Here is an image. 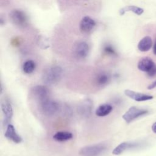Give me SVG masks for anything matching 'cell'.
I'll return each instance as SVG.
<instances>
[{
  "instance_id": "cell-1",
  "label": "cell",
  "mask_w": 156,
  "mask_h": 156,
  "mask_svg": "<svg viewBox=\"0 0 156 156\" xmlns=\"http://www.w3.org/2000/svg\"><path fill=\"white\" fill-rule=\"evenodd\" d=\"M63 69L58 65H52L45 69L41 76L42 81L47 85H52L58 82L62 76Z\"/></svg>"
},
{
  "instance_id": "cell-23",
  "label": "cell",
  "mask_w": 156,
  "mask_h": 156,
  "mask_svg": "<svg viewBox=\"0 0 156 156\" xmlns=\"http://www.w3.org/2000/svg\"><path fill=\"white\" fill-rule=\"evenodd\" d=\"M155 87H156V80L155 82H154L152 83H151L150 85H149L147 88L149 89V90H151V89L155 88Z\"/></svg>"
},
{
  "instance_id": "cell-10",
  "label": "cell",
  "mask_w": 156,
  "mask_h": 156,
  "mask_svg": "<svg viewBox=\"0 0 156 156\" xmlns=\"http://www.w3.org/2000/svg\"><path fill=\"white\" fill-rule=\"evenodd\" d=\"M96 25V23L94 20L89 16H83L79 24L80 30L84 34H88L91 32Z\"/></svg>"
},
{
  "instance_id": "cell-18",
  "label": "cell",
  "mask_w": 156,
  "mask_h": 156,
  "mask_svg": "<svg viewBox=\"0 0 156 156\" xmlns=\"http://www.w3.org/2000/svg\"><path fill=\"white\" fill-rule=\"evenodd\" d=\"M127 12H132L137 15H141L144 12V9L135 5H127L119 9L120 15H124Z\"/></svg>"
},
{
  "instance_id": "cell-11",
  "label": "cell",
  "mask_w": 156,
  "mask_h": 156,
  "mask_svg": "<svg viewBox=\"0 0 156 156\" xmlns=\"http://www.w3.org/2000/svg\"><path fill=\"white\" fill-rule=\"evenodd\" d=\"M124 94L130 99L138 102L148 101V100L152 99L154 98V97L151 95L136 92L130 90H124Z\"/></svg>"
},
{
  "instance_id": "cell-7",
  "label": "cell",
  "mask_w": 156,
  "mask_h": 156,
  "mask_svg": "<svg viewBox=\"0 0 156 156\" xmlns=\"http://www.w3.org/2000/svg\"><path fill=\"white\" fill-rule=\"evenodd\" d=\"M93 107V101L90 99L87 98L79 102L77 107V111L80 116L87 118L91 115Z\"/></svg>"
},
{
  "instance_id": "cell-9",
  "label": "cell",
  "mask_w": 156,
  "mask_h": 156,
  "mask_svg": "<svg viewBox=\"0 0 156 156\" xmlns=\"http://www.w3.org/2000/svg\"><path fill=\"white\" fill-rule=\"evenodd\" d=\"M1 110L4 115L3 125L4 126H7L10 122L13 116V108L12 104L7 99L2 101L1 104Z\"/></svg>"
},
{
  "instance_id": "cell-15",
  "label": "cell",
  "mask_w": 156,
  "mask_h": 156,
  "mask_svg": "<svg viewBox=\"0 0 156 156\" xmlns=\"http://www.w3.org/2000/svg\"><path fill=\"white\" fill-rule=\"evenodd\" d=\"M110 75L106 72H100L96 74L94 78L95 83L100 87L107 85L110 81Z\"/></svg>"
},
{
  "instance_id": "cell-5",
  "label": "cell",
  "mask_w": 156,
  "mask_h": 156,
  "mask_svg": "<svg viewBox=\"0 0 156 156\" xmlns=\"http://www.w3.org/2000/svg\"><path fill=\"white\" fill-rule=\"evenodd\" d=\"M40 104L41 112L44 115L48 116L55 115L60 109V106L58 102L49 98L40 102Z\"/></svg>"
},
{
  "instance_id": "cell-3",
  "label": "cell",
  "mask_w": 156,
  "mask_h": 156,
  "mask_svg": "<svg viewBox=\"0 0 156 156\" xmlns=\"http://www.w3.org/2000/svg\"><path fill=\"white\" fill-rule=\"evenodd\" d=\"M107 149V146L104 143L95 144L85 146L79 151L81 156H98Z\"/></svg>"
},
{
  "instance_id": "cell-17",
  "label": "cell",
  "mask_w": 156,
  "mask_h": 156,
  "mask_svg": "<svg viewBox=\"0 0 156 156\" xmlns=\"http://www.w3.org/2000/svg\"><path fill=\"white\" fill-rule=\"evenodd\" d=\"M113 110V107L108 104L100 105L96 110L95 114L99 117H104L109 115Z\"/></svg>"
},
{
  "instance_id": "cell-19",
  "label": "cell",
  "mask_w": 156,
  "mask_h": 156,
  "mask_svg": "<svg viewBox=\"0 0 156 156\" xmlns=\"http://www.w3.org/2000/svg\"><path fill=\"white\" fill-rule=\"evenodd\" d=\"M73 138L72 133L67 131H59L53 135V139L57 141H66Z\"/></svg>"
},
{
  "instance_id": "cell-8",
  "label": "cell",
  "mask_w": 156,
  "mask_h": 156,
  "mask_svg": "<svg viewBox=\"0 0 156 156\" xmlns=\"http://www.w3.org/2000/svg\"><path fill=\"white\" fill-rule=\"evenodd\" d=\"M31 93L34 98L40 103L49 98V91L44 85H38L34 86L31 90Z\"/></svg>"
},
{
  "instance_id": "cell-25",
  "label": "cell",
  "mask_w": 156,
  "mask_h": 156,
  "mask_svg": "<svg viewBox=\"0 0 156 156\" xmlns=\"http://www.w3.org/2000/svg\"><path fill=\"white\" fill-rule=\"evenodd\" d=\"M153 52H154V54L155 55H156V40H155V43H154V45L153 47Z\"/></svg>"
},
{
  "instance_id": "cell-16",
  "label": "cell",
  "mask_w": 156,
  "mask_h": 156,
  "mask_svg": "<svg viewBox=\"0 0 156 156\" xmlns=\"http://www.w3.org/2000/svg\"><path fill=\"white\" fill-rule=\"evenodd\" d=\"M152 40L151 37L146 36L143 37L138 44V49L141 52L148 51L152 47Z\"/></svg>"
},
{
  "instance_id": "cell-6",
  "label": "cell",
  "mask_w": 156,
  "mask_h": 156,
  "mask_svg": "<svg viewBox=\"0 0 156 156\" xmlns=\"http://www.w3.org/2000/svg\"><path fill=\"white\" fill-rule=\"evenodd\" d=\"M90 51V47L88 44L84 41H77L74 46L73 53L74 55L80 59L85 58Z\"/></svg>"
},
{
  "instance_id": "cell-14",
  "label": "cell",
  "mask_w": 156,
  "mask_h": 156,
  "mask_svg": "<svg viewBox=\"0 0 156 156\" xmlns=\"http://www.w3.org/2000/svg\"><path fill=\"white\" fill-rule=\"evenodd\" d=\"M155 65V63L154 62V61L148 57H144L141 58L137 65V67L138 69H140L141 71L143 72H149L154 66Z\"/></svg>"
},
{
  "instance_id": "cell-13",
  "label": "cell",
  "mask_w": 156,
  "mask_h": 156,
  "mask_svg": "<svg viewBox=\"0 0 156 156\" xmlns=\"http://www.w3.org/2000/svg\"><path fill=\"white\" fill-rule=\"evenodd\" d=\"M4 135L7 139L12 141L15 143H20L22 141V138L16 132L15 127L11 124H9L6 127Z\"/></svg>"
},
{
  "instance_id": "cell-24",
  "label": "cell",
  "mask_w": 156,
  "mask_h": 156,
  "mask_svg": "<svg viewBox=\"0 0 156 156\" xmlns=\"http://www.w3.org/2000/svg\"><path fill=\"white\" fill-rule=\"evenodd\" d=\"M152 130L154 133H156V122H155L152 126Z\"/></svg>"
},
{
  "instance_id": "cell-2",
  "label": "cell",
  "mask_w": 156,
  "mask_h": 156,
  "mask_svg": "<svg viewBox=\"0 0 156 156\" xmlns=\"http://www.w3.org/2000/svg\"><path fill=\"white\" fill-rule=\"evenodd\" d=\"M12 23L20 28H25L29 24V18L27 14L20 9H14L9 13Z\"/></svg>"
},
{
  "instance_id": "cell-20",
  "label": "cell",
  "mask_w": 156,
  "mask_h": 156,
  "mask_svg": "<svg viewBox=\"0 0 156 156\" xmlns=\"http://www.w3.org/2000/svg\"><path fill=\"white\" fill-rule=\"evenodd\" d=\"M36 68V63L32 60L25 61L23 65V71L24 73L29 74L32 73Z\"/></svg>"
},
{
  "instance_id": "cell-4",
  "label": "cell",
  "mask_w": 156,
  "mask_h": 156,
  "mask_svg": "<svg viewBox=\"0 0 156 156\" xmlns=\"http://www.w3.org/2000/svg\"><path fill=\"white\" fill-rule=\"evenodd\" d=\"M149 113V111L144 108H138L135 106L130 107L122 116V119L127 123L143 116Z\"/></svg>"
},
{
  "instance_id": "cell-12",
  "label": "cell",
  "mask_w": 156,
  "mask_h": 156,
  "mask_svg": "<svg viewBox=\"0 0 156 156\" xmlns=\"http://www.w3.org/2000/svg\"><path fill=\"white\" fill-rule=\"evenodd\" d=\"M140 144L136 142H129V141H125L120 143L118 144L113 151L112 154L114 155H119L124 152L125 151L137 148L140 146Z\"/></svg>"
},
{
  "instance_id": "cell-21",
  "label": "cell",
  "mask_w": 156,
  "mask_h": 156,
  "mask_svg": "<svg viewBox=\"0 0 156 156\" xmlns=\"http://www.w3.org/2000/svg\"><path fill=\"white\" fill-rule=\"evenodd\" d=\"M102 52L104 54L108 56H116L117 52L115 48L110 44L107 43L104 45L102 48Z\"/></svg>"
},
{
  "instance_id": "cell-22",
  "label": "cell",
  "mask_w": 156,
  "mask_h": 156,
  "mask_svg": "<svg viewBox=\"0 0 156 156\" xmlns=\"http://www.w3.org/2000/svg\"><path fill=\"white\" fill-rule=\"evenodd\" d=\"M147 75L149 77H153L156 76V64L149 72L147 73Z\"/></svg>"
}]
</instances>
